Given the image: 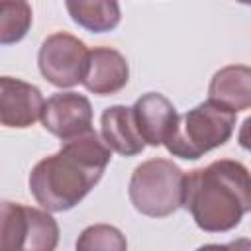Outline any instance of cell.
Instances as JSON below:
<instances>
[{"mask_svg":"<svg viewBox=\"0 0 251 251\" xmlns=\"http://www.w3.org/2000/svg\"><path fill=\"white\" fill-rule=\"evenodd\" d=\"M100 137L110 151H116L124 157L139 155L145 149V143L137 131L131 108L116 104L102 112L100 118Z\"/></svg>","mask_w":251,"mask_h":251,"instance_id":"cell-12","label":"cell"},{"mask_svg":"<svg viewBox=\"0 0 251 251\" xmlns=\"http://www.w3.org/2000/svg\"><path fill=\"white\" fill-rule=\"evenodd\" d=\"M129 80V65L126 57L112 47H94L88 51V61L82 84L88 92L108 96L120 92Z\"/></svg>","mask_w":251,"mask_h":251,"instance_id":"cell-9","label":"cell"},{"mask_svg":"<svg viewBox=\"0 0 251 251\" xmlns=\"http://www.w3.org/2000/svg\"><path fill=\"white\" fill-rule=\"evenodd\" d=\"M39 120L49 133L65 143L92 131V104L84 94L57 92L43 102Z\"/></svg>","mask_w":251,"mask_h":251,"instance_id":"cell-7","label":"cell"},{"mask_svg":"<svg viewBox=\"0 0 251 251\" xmlns=\"http://www.w3.org/2000/svg\"><path fill=\"white\" fill-rule=\"evenodd\" d=\"M208 100L237 114L251 106V69L247 65H227L214 73L208 86Z\"/></svg>","mask_w":251,"mask_h":251,"instance_id":"cell-11","label":"cell"},{"mask_svg":"<svg viewBox=\"0 0 251 251\" xmlns=\"http://www.w3.org/2000/svg\"><path fill=\"white\" fill-rule=\"evenodd\" d=\"M88 61V47L67 31L47 35L37 53L39 73L57 88H71L82 82Z\"/></svg>","mask_w":251,"mask_h":251,"instance_id":"cell-6","label":"cell"},{"mask_svg":"<svg viewBox=\"0 0 251 251\" xmlns=\"http://www.w3.org/2000/svg\"><path fill=\"white\" fill-rule=\"evenodd\" d=\"M43 102L37 86L22 78L0 76V126L16 129L31 127L41 118Z\"/></svg>","mask_w":251,"mask_h":251,"instance_id":"cell-8","label":"cell"},{"mask_svg":"<svg viewBox=\"0 0 251 251\" xmlns=\"http://www.w3.org/2000/svg\"><path fill=\"white\" fill-rule=\"evenodd\" d=\"M76 251H127L126 235L110 224H94L80 231Z\"/></svg>","mask_w":251,"mask_h":251,"instance_id":"cell-15","label":"cell"},{"mask_svg":"<svg viewBox=\"0 0 251 251\" xmlns=\"http://www.w3.org/2000/svg\"><path fill=\"white\" fill-rule=\"evenodd\" d=\"M184 171L171 159H147L131 173L127 194L133 208L149 218H167L182 208Z\"/></svg>","mask_w":251,"mask_h":251,"instance_id":"cell-4","label":"cell"},{"mask_svg":"<svg viewBox=\"0 0 251 251\" xmlns=\"http://www.w3.org/2000/svg\"><path fill=\"white\" fill-rule=\"evenodd\" d=\"M229 245H231V251H251V243L247 237H239V239L231 241Z\"/></svg>","mask_w":251,"mask_h":251,"instance_id":"cell-16","label":"cell"},{"mask_svg":"<svg viewBox=\"0 0 251 251\" xmlns=\"http://www.w3.org/2000/svg\"><path fill=\"white\" fill-rule=\"evenodd\" d=\"M110 157L112 151L94 129L65 141L55 155L35 163L27 178L29 192L49 214L67 212L98 184Z\"/></svg>","mask_w":251,"mask_h":251,"instance_id":"cell-1","label":"cell"},{"mask_svg":"<svg viewBox=\"0 0 251 251\" xmlns=\"http://www.w3.org/2000/svg\"><path fill=\"white\" fill-rule=\"evenodd\" d=\"M235 129V114L206 100L178 114L175 127L163 143L173 157L196 161L208 151L224 145Z\"/></svg>","mask_w":251,"mask_h":251,"instance_id":"cell-3","label":"cell"},{"mask_svg":"<svg viewBox=\"0 0 251 251\" xmlns=\"http://www.w3.org/2000/svg\"><path fill=\"white\" fill-rule=\"evenodd\" d=\"M131 114L145 145L159 147L171 135L176 122V108L161 92H147L135 100Z\"/></svg>","mask_w":251,"mask_h":251,"instance_id":"cell-10","label":"cell"},{"mask_svg":"<svg viewBox=\"0 0 251 251\" xmlns=\"http://www.w3.org/2000/svg\"><path fill=\"white\" fill-rule=\"evenodd\" d=\"M33 12L24 0H2L0 2V45L20 43L31 27Z\"/></svg>","mask_w":251,"mask_h":251,"instance_id":"cell-14","label":"cell"},{"mask_svg":"<svg viewBox=\"0 0 251 251\" xmlns=\"http://www.w3.org/2000/svg\"><path fill=\"white\" fill-rule=\"evenodd\" d=\"M65 6L73 22L92 33L112 31L122 20L120 4L114 0H69Z\"/></svg>","mask_w":251,"mask_h":251,"instance_id":"cell-13","label":"cell"},{"mask_svg":"<svg viewBox=\"0 0 251 251\" xmlns=\"http://www.w3.org/2000/svg\"><path fill=\"white\" fill-rule=\"evenodd\" d=\"M196 251H231V245H220V243H208V245H202L198 247Z\"/></svg>","mask_w":251,"mask_h":251,"instance_id":"cell-17","label":"cell"},{"mask_svg":"<svg viewBox=\"0 0 251 251\" xmlns=\"http://www.w3.org/2000/svg\"><path fill=\"white\" fill-rule=\"evenodd\" d=\"M59 224L43 208L0 200V251H55Z\"/></svg>","mask_w":251,"mask_h":251,"instance_id":"cell-5","label":"cell"},{"mask_svg":"<svg viewBox=\"0 0 251 251\" xmlns=\"http://www.w3.org/2000/svg\"><path fill=\"white\" fill-rule=\"evenodd\" d=\"M182 208L208 233H224L239 226L251 210V180L243 163L218 159L184 175Z\"/></svg>","mask_w":251,"mask_h":251,"instance_id":"cell-2","label":"cell"}]
</instances>
